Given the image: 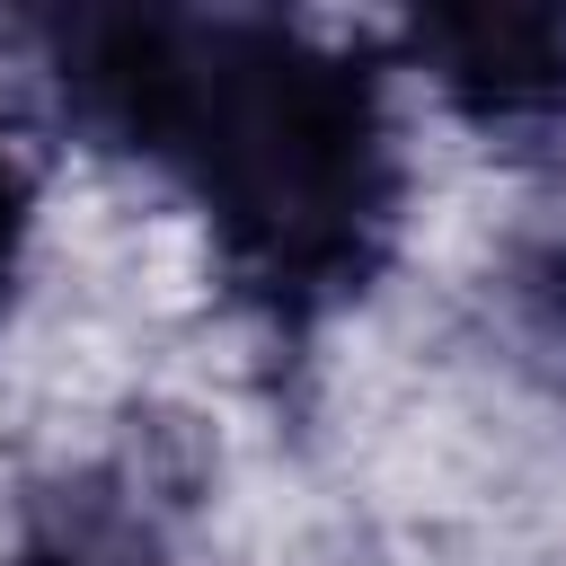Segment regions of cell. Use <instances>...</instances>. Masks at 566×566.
<instances>
[{
	"label": "cell",
	"instance_id": "obj_1",
	"mask_svg": "<svg viewBox=\"0 0 566 566\" xmlns=\"http://www.w3.org/2000/svg\"><path fill=\"white\" fill-rule=\"evenodd\" d=\"M27 168H18V150L0 142V292H9V265H18V248H27Z\"/></svg>",
	"mask_w": 566,
	"mask_h": 566
}]
</instances>
